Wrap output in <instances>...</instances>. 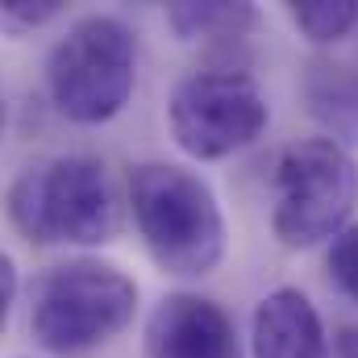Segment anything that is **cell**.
Listing matches in <instances>:
<instances>
[{"label":"cell","instance_id":"cell-12","mask_svg":"<svg viewBox=\"0 0 358 358\" xmlns=\"http://www.w3.org/2000/svg\"><path fill=\"white\" fill-rule=\"evenodd\" d=\"M329 275L358 304V225H346L329 246Z\"/></svg>","mask_w":358,"mask_h":358},{"label":"cell","instance_id":"cell-3","mask_svg":"<svg viewBox=\"0 0 358 358\" xmlns=\"http://www.w3.org/2000/svg\"><path fill=\"white\" fill-rule=\"evenodd\" d=\"M8 213L34 242L96 246L117 234V204L104 167L88 155H67L42 171H25L8 192Z\"/></svg>","mask_w":358,"mask_h":358},{"label":"cell","instance_id":"cell-4","mask_svg":"<svg viewBox=\"0 0 358 358\" xmlns=\"http://www.w3.org/2000/svg\"><path fill=\"white\" fill-rule=\"evenodd\" d=\"M138 287L104 263H67L34 287V334L55 355H88L121 334L134 317Z\"/></svg>","mask_w":358,"mask_h":358},{"label":"cell","instance_id":"cell-13","mask_svg":"<svg viewBox=\"0 0 358 358\" xmlns=\"http://www.w3.org/2000/svg\"><path fill=\"white\" fill-rule=\"evenodd\" d=\"M59 13L55 0H4L0 4V25H13V29H29V25H42Z\"/></svg>","mask_w":358,"mask_h":358},{"label":"cell","instance_id":"cell-8","mask_svg":"<svg viewBox=\"0 0 358 358\" xmlns=\"http://www.w3.org/2000/svg\"><path fill=\"white\" fill-rule=\"evenodd\" d=\"M255 358H329L321 313L300 287H275L255 308Z\"/></svg>","mask_w":358,"mask_h":358},{"label":"cell","instance_id":"cell-1","mask_svg":"<svg viewBox=\"0 0 358 358\" xmlns=\"http://www.w3.org/2000/svg\"><path fill=\"white\" fill-rule=\"evenodd\" d=\"M129 200L146 250L171 275H208L225 255V217L213 187L176 163H142Z\"/></svg>","mask_w":358,"mask_h":358},{"label":"cell","instance_id":"cell-6","mask_svg":"<svg viewBox=\"0 0 358 358\" xmlns=\"http://www.w3.org/2000/svg\"><path fill=\"white\" fill-rule=\"evenodd\" d=\"M167 117L179 150H187L200 163H213L250 146L267 129V100L255 76L234 67H208L176 84Z\"/></svg>","mask_w":358,"mask_h":358},{"label":"cell","instance_id":"cell-11","mask_svg":"<svg viewBox=\"0 0 358 358\" xmlns=\"http://www.w3.org/2000/svg\"><path fill=\"white\" fill-rule=\"evenodd\" d=\"M287 17L308 42L325 46V42L346 38L358 25V4L355 0H308V4H287Z\"/></svg>","mask_w":358,"mask_h":358},{"label":"cell","instance_id":"cell-9","mask_svg":"<svg viewBox=\"0 0 358 358\" xmlns=\"http://www.w3.org/2000/svg\"><path fill=\"white\" fill-rule=\"evenodd\" d=\"M313 117L334 134V142H358V71L342 63H313L304 76Z\"/></svg>","mask_w":358,"mask_h":358},{"label":"cell","instance_id":"cell-7","mask_svg":"<svg viewBox=\"0 0 358 358\" xmlns=\"http://www.w3.org/2000/svg\"><path fill=\"white\" fill-rule=\"evenodd\" d=\"M150 358H242L229 313L204 296L176 292L146 321Z\"/></svg>","mask_w":358,"mask_h":358},{"label":"cell","instance_id":"cell-2","mask_svg":"<svg viewBox=\"0 0 358 358\" xmlns=\"http://www.w3.org/2000/svg\"><path fill=\"white\" fill-rule=\"evenodd\" d=\"M271 229L287 250H308L338 238L358 204V167L334 138H304L275 159Z\"/></svg>","mask_w":358,"mask_h":358},{"label":"cell","instance_id":"cell-15","mask_svg":"<svg viewBox=\"0 0 358 358\" xmlns=\"http://www.w3.org/2000/svg\"><path fill=\"white\" fill-rule=\"evenodd\" d=\"M334 350H338V358H358V325L338 329V338H334Z\"/></svg>","mask_w":358,"mask_h":358},{"label":"cell","instance_id":"cell-16","mask_svg":"<svg viewBox=\"0 0 358 358\" xmlns=\"http://www.w3.org/2000/svg\"><path fill=\"white\" fill-rule=\"evenodd\" d=\"M0 125H4V104H0Z\"/></svg>","mask_w":358,"mask_h":358},{"label":"cell","instance_id":"cell-14","mask_svg":"<svg viewBox=\"0 0 358 358\" xmlns=\"http://www.w3.org/2000/svg\"><path fill=\"white\" fill-rule=\"evenodd\" d=\"M13 296H17V267H13L8 255H0V329H4V321H8Z\"/></svg>","mask_w":358,"mask_h":358},{"label":"cell","instance_id":"cell-5","mask_svg":"<svg viewBox=\"0 0 358 358\" xmlns=\"http://www.w3.org/2000/svg\"><path fill=\"white\" fill-rule=\"evenodd\" d=\"M134 67V34L117 17H88L50 55L55 104L80 125H100L129 100Z\"/></svg>","mask_w":358,"mask_h":358},{"label":"cell","instance_id":"cell-10","mask_svg":"<svg viewBox=\"0 0 358 358\" xmlns=\"http://www.w3.org/2000/svg\"><path fill=\"white\" fill-rule=\"evenodd\" d=\"M167 21L179 38H242L255 29L259 13L250 4H171Z\"/></svg>","mask_w":358,"mask_h":358}]
</instances>
